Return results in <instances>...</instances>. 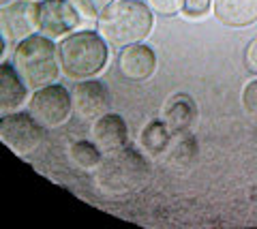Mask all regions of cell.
<instances>
[{
  "label": "cell",
  "instance_id": "obj_1",
  "mask_svg": "<svg viewBox=\"0 0 257 229\" xmlns=\"http://www.w3.org/2000/svg\"><path fill=\"white\" fill-rule=\"evenodd\" d=\"M152 165L138 148L122 146L105 152L94 169V182L107 197H128L144 191L150 182Z\"/></svg>",
  "mask_w": 257,
  "mask_h": 229
},
{
  "label": "cell",
  "instance_id": "obj_2",
  "mask_svg": "<svg viewBox=\"0 0 257 229\" xmlns=\"http://www.w3.org/2000/svg\"><path fill=\"white\" fill-rule=\"evenodd\" d=\"M155 28V13L142 0H114L99 13L96 33L107 41L111 50L144 43Z\"/></svg>",
  "mask_w": 257,
  "mask_h": 229
},
{
  "label": "cell",
  "instance_id": "obj_3",
  "mask_svg": "<svg viewBox=\"0 0 257 229\" xmlns=\"http://www.w3.org/2000/svg\"><path fill=\"white\" fill-rule=\"evenodd\" d=\"M107 41L96 30H75L58 43V62L64 77L73 82L99 75L109 62Z\"/></svg>",
  "mask_w": 257,
  "mask_h": 229
},
{
  "label": "cell",
  "instance_id": "obj_4",
  "mask_svg": "<svg viewBox=\"0 0 257 229\" xmlns=\"http://www.w3.org/2000/svg\"><path fill=\"white\" fill-rule=\"evenodd\" d=\"M13 67L18 69L30 90L54 84L56 77L62 73L58 62V45L54 43V39L41 33L24 39L22 43L15 45Z\"/></svg>",
  "mask_w": 257,
  "mask_h": 229
},
{
  "label": "cell",
  "instance_id": "obj_5",
  "mask_svg": "<svg viewBox=\"0 0 257 229\" xmlns=\"http://www.w3.org/2000/svg\"><path fill=\"white\" fill-rule=\"evenodd\" d=\"M45 126L30 112H11L0 118V141L15 154L28 156L41 146Z\"/></svg>",
  "mask_w": 257,
  "mask_h": 229
},
{
  "label": "cell",
  "instance_id": "obj_6",
  "mask_svg": "<svg viewBox=\"0 0 257 229\" xmlns=\"http://www.w3.org/2000/svg\"><path fill=\"white\" fill-rule=\"evenodd\" d=\"M28 112L45 129H58L73 116L71 90L60 84H47L43 88H37L28 101Z\"/></svg>",
  "mask_w": 257,
  "mask_h": 229
},
{
  "label": "cell",
  "instance_id": "obj_7",
  "mask_svg": "<svg viewBox=\"0 0 257 229\" xmlns=\"http://www.w3.org/2000/svg\"><path fill=\"white\" fill-rule=\"evenodd\" d=\"M84 26L73 0H41L39 3V33L50 39H64Z\"/></svg>",
  "mask_w": 257,
  "mask_h": 229
},
{
  "label": "cell",
  "instance_id": "obj_8",
  "mask_svg": "<svg viewBox=\"0 0 257 229\" xmlns=\"http://www.w3.org/2000/svg\"><path fill=\"white\" fill-rule=\"evenodd\" d=\"M39 33V3L37 0H13L0 7V35L11 43H22L24 39Z\"/></svg>",
  "mask_w": 257,
  "mask_h": 229
},
{
  "label": "cell",
  "instance_id": "obj_9",
  "mask_svg": "<svg viewBox=\"0 0 257 229\" xmlns=\"http://www.w3.org/2000/svg\"><path fill=\"white\" fill-rule=\"evenodd\" d=\"M73 116L82 122H94L109 109V90L101 80H79L71 88Z\"/></svg>",
  "mask_w": 257,
  "mask_h": 229
},
{
  "label": "cell",
  "instance_id": "obj_10",
  "mask_svg": "<svg viewBox=\"0 0 257 229\" xmlns=\"http://www.w3.org/2000/svg\"><path fill=\"white\" fill-rule=\"evenodd\" d=\"M116 67L122 80L126 82H148L152 75L157 73L159 60L157 54L146 43H133L126 45L116 54Z\"/></svg>",
  "mask_w": 257,
  "mask_h": 229
},
{
  "label": "cell",
  "instance_id": "obj_11",
  "mask_svg": "<svg viewBox=\"0 0 257 229\" xmlns=\"http://www.w3.org/2000/svg\"><path fill=\"white\" fill-rule=\"evenodd\" d=\"M90 139L101 148V152H114L128 144V126L120 114L105 112L90 126Z\"/></svg>",
  "mask_w": 257,
  "mask_h": 229
},
{
  "label": "cell",
  "instance_id": "obj_12",
  "mask_svg": "<svg viewBox=\"0 0 257 229\" xmlns=\"http://www.w3.org/2000/svg\"><path fill=\"white\" fill-rule=\"evenodd\" d=\"M197 103L195 99L184 92H176L163 105V120L174 135H184L191 131V126L197 122Z\"/></svg>",
  "mask_w": 257,
  "mask_h": 229
},
{
  "label": "cell",
  "instance_id": "obj_13",
  "mask_svg": "<svg viewBox=\"0 0 257 229\" xmlns=\"http://www.w3.org/2000/svg\"><path fill=\"white\" fill-rule=\"evenodd\" d=\"M28 86L22 80L18 69L9 62H0V114H11L26 103Z\"/></svg>",
  "mask_w": 257,
  "mask_h": 229
},
{
  "label": "cell",
  "instance_id": "obj_14",
  "mask_svg": "<svg viewBox=\"0 0 257 229\" xmlns=\"http://www.w3.org/2000/svg\"><path fill=\"white\" fill-rule=\"evenodd\" d=\"M212 13L227 28H248L257 24V0H214Z\"/></svg>",
  "mask_w": 257,
  "mask_h": 229
},
{
  "label": "cell",
  "instance_id": "obj_15",
  "mask_svg": "<svg viewBox=\"0 0 257 229\" xmlns=\"http://www.w3.org/2000/svg\"><path fill=\"white\" fill-rule=\"evenodd\" d=\"M172 135L174 133L163 120H150L140 133V146L144 152L159 156L172 146Z\"/></svg>",
  "mask_w": 257,
  "mask_h": 229
},
{
  "label": "cell",
  "instance_id": "obj_16",
  "mask_svg": "<svg viewBox=\"0 0 257 229\" xmlns=\"http://www.w3.org/2000/svg\"><path fill=\"white\" fill-rule=\"evenodd\" d=\"M69 156H71V161H73L75 167L84 169V171H92V169L99 167L103 152L92 139H79L69 148Z\"/></svg>",
  "mask_w": 257,
  "mask_h": 229
},
{
  "label": "cell",
  "instance_id": "obj_17",
  "mask_svg": "<svg viewBox=\"0 0 257 229\" xmlns=\"http://www.w3.org/2000/svg\"><path fill=\"white\" fill-rule=\"evenodd\" d=\"M197 156V146H195V139L193 137H182L178 144L172 148V154H170V161L174 163H184L189 165L191 161H195Z\"/></svg>",
  "mask_w": 257,
  "mask_h": 229
},
{
  "label": "cell",
  "instance_id": "obj_18",
  "mask_svg": "<svg viewBox=\"0 0 257 229\" xmlns=\"http://www.w3.org/2000/svg\"><path fill=\"white\" fill-rule=\"evenodd\" d=\"M240 103H242L244 116L251 122L257 124V77H255V80H251L242 88V94H240Z\"/></svg>",
  "mask_w": 257,
  "mask_h": 229
},
{
  "label": "cell",
  "instance_id": "obj_19",
  "mask_svg": "<svg viewBox=\"0 0 257 229\" xmlns=\"http://www.w3.org/2000/svg\"><path fill=\"white\" fill-rule=\"evenodd\" d=\"M214 0H184L182 3V15L187 20H202L208 13H212Z\"/></svg>",
  "mask_w": 257,
  "mask_h": 229
},
{
  "label": "cell",
  "instance_id": "obj_20",
  "mask_svg": "<svg viewBox=\"0 0 257 229\" xmlns=\"http://www.w3.org/2000/svg\"><path fill=\"white\" fill-rule=\"evenodd\" d=\"M148 7L152 9L155 15L161 18H172V15H178L182 11V3L184 0H146Z\"/></svg>",
  "mask_w": 257,
  "mask_h": 229
},
{
  "label": "cell",
  "instance_id": "obj_21",
  "mask_svg": "<svg viewBox=\"0 0 257 229\" xmlns=\"http://www.w3.org/2000/svg\"><path fill=\"white\" fill-rule=\"evenodd\" d=\"M242 62L246 71L251 75H257V37H253L251 41L244 45V52H242Z\"/></svg>",
  "mask_w": 257,
  "mask_h": 229
},
{
  "label": "cell",
  "instance_id": "obj_22",
  "mask_svg": "<svg viewBox=\"0 0 257 229\" xmlns=\"http://www.w3.org/2000/svg\"><path fill=\"white\" fill-rule=\"evenodd\" d=\"M88 3H90V5L94 7V9H99V13H101V11L105 9V7H107L109 3H114V0H88Z\"/></svg>",
  "mask_w": 257,
  "mask_h": 229
},
{
  "label": "cell",
  "instance_id": "obj_23",
  "mask_svg": "<svg viewBox=\"0 0 257 229\" xmlns=\"http://www.w3.org/2000/svg\"><path fill=\"white\" fill-rule=\"evenodd\" d=\"M5 47H7V39L0 35V58H3V54H5Z\"/></svg>",
  "mask_w": 257,
  "mask_h": 229
},
{
  "label": "cell",
  "instance_id": "obj_24",
  "mask_svg": "<svg viewBox=\"0 0 257 229\" xmlns=\"http://www.w3.org/2000/svg\"><path fill=\"white\" fill-rule=\"evenodd\" d=\"M9 3H13V0H0V7H7Z\"/></svg>",
  "mask_w": 257,
  "mask_h": 229
}]
</instances>
